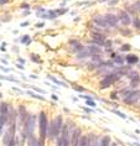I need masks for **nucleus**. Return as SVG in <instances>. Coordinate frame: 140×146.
Instances as JSON below:
<instances>
[{
  "instance_id": "29",
  "label": "nucleus",
  "mask_w": 140,
  "mask_h": 146,
  "mask_svg": "<svg viewBox=\"0 0 140 146\" xmlns=\"http://www.w3.org/2000/svg\"><path fill=\"white\" fill-rule=\"evenodd\" d=\"M31 60H32V61H35V62H37V63H40V62H41V61H40V58H39V57H36L35 54H31Z\"/></svg>"
},
{
  "instance_id": "35",
  "label": "nucleus",
  "mask_w": 140,
  "mask_h": 146,
  "mask_svg": "<svg viewBox=\"0 0 140 146\" xmlns=\"http://www.w3.org/2000/svg\"><path fill=\"white\" fill-rule=\"evenodd\" d=\"M6 3H9V0H0V5H5Z\"/></svg>"
},
{
  "instance_id": "31",
  "label": "nucleus",
  "mask_w": 140,
  "mask_h": 146,
  "mask_svg": "<svg viewBox=\"0 0 140 146\" xmlns=\"http://www.w3.org/2000/svg\"><path fill=\"white\" fill-rule=\"evenodd\" d=\"M130 50V45H123L121 47V51H129Z\"/></svg>"
},
{
  "instance_id": "14",
  "label": "nucleus",
  "mask_w": 140,
  "mask_h": 146,
  "mask_svg": "<svg viewBox=\"0 0 140 146\" xmlns=\"http://www.w3.org/2000/svg\"><path fill=\"white\" fill-rule=\"evenodd\" d=\"M125 61H127L128 64H135L139 62V57L136 56V54H128V56L125 57Z\"/></svg>"
},
{
  "instance_id": "8",
  "label": "nucleus",
  "mask_w": 140,
  "mask_h": 146,
  "mask_svg": "<svg viewBox=\"0 0 140 146\" xmlns=\"http://www.w3.org/2000/svg\"><path fill=\"white\" fill-rule=\"evenodd\" d=\"M119 21L124 26H128V25L131 24V17H130V14L128 11H121L120 15H119Z\"/></svg>"
},
{
  "instance_id": "22",
  "label": "nucleus",
  "mask_w": 140,
  "mask_h": 146,
  "mask_svg": "<svg viewBox=\"0 0 140 146\" xmlns=\"http://www.w3.org/2000/svg\"><path fill=\"white\" fill-rule=\"evenodd\" d=\"M127 11L130 13V15H135V14H138V11H136V9H135V6H134V5H133V6L129 5L128 8H127Z\"/></svg>"
},
{
  "instance_id": "24",
  "label": "nucleus",
  "mask_w": 140,
  "mask_h": 146,
  "mask_svg": "<svg viewBox=\"0 0 140 146\" xmlns=\"http://www.w3.org/2000/svg\"><path fill=\"white\" fill-rule=\"evenodd\" d=\"M113 60H114V63H124V58L123 57H120V56H115V57H113Z\"/></svg>"
},
{
  "instance_id": "34",
  "label": "nucleus",
  "mask_w": 140,
  "mask_h": 146,
  "mask_svg": "<svg viewBox=\"0 0 140 146\" xmlns=\"http://www.w3.org/2000/svg\"><path fill=\"white\" fill-rule=\"evenodd\" d=\"M76 90H78V92H84V89L82 88V87H73Z\"/></svg>"
},
{
  "instance_id": "4",
  "label": "nucleus",
  "mask_w": 140,
  "mask_h": 146,
  "mask_svg": "<svg viewBox=\"0 0 140 146\" xmlns=\"http://www.w3.org/2000/svg\"><path fill=\"white\" fill-rule=\"evenodd\" d=\"M93 21L97 24V26L101 29H109L110 27L108 21L105 19V16H103V15H93Z\"/></svg>"
},
{
  "instance_id": "23",
  "label": "nucleus",
  "mask_w": 140,
  "mask_h": 146,
  "mask_svg": "<svg viewBox=\"0 0 140 146\" xmlns=\"http://www.w3.org/2000/svg\"><path fill=\"white\" fill-rule=\"evenodd\" d=\"M21 42L25 43V45H30V43H31V40H30V37H29V35H25L24 37L21 38Z\"/></svg>"
},
{
  "instance_id": "3",
  "label": "nucleus",
  "mask_w": 140,
  "mask_h": 146,
  "mask_svg": "<svg viewBox=\"0 0 140 146\" xmlns=\"http://www.w3.org/2000/svg\"><path fill=\"white\" fill-rule=\"evenodd\" d=\"M15 124H13V125H10V127H9V130L5 133V135H4V137H3V144H4L5 146L9 144L11 140H14V135H15Z\"/></svg>"
},
{
  "instance_id": "39",
  "label": "nucleus",
  "mask_w": 140,
  "mask_h": 146,
  "mask_svg": "<svg viewBox=\"0 0 140 146\" xmlns=\"http://www.w3.org/2000/svg\"><path fill=\"white\" fill-rule=\"evenodd\" d=\"M79 97H81V98H86L87 100H88V99H92V98H91L89 96H79Z\"/></svg>"
},
{
  "instance_id": "19",
  "label": "nucleus",
  "mask_w": 140,
  "mask_h": 146,
  "mask_svg": "<svg viewBox=\"0 0 140 146\" xmlns=\"http://www.w3.org/2000/svg\"><path fill=\"white\" fill-rule=\"evenodd\" d=\"M26 94H29V96H31L32 98H36V99H39V100H43L45 98L41 97V96H39V94H36L35 92H31V90H27Z\"/></svg>"
},
{
  "instance_id": "41",
  "label": "nucleus",
  "mask_w": 140,
  "mask_h": 146,
  "mask_svg": "<svg viewBox=\"0 0 140 146\" xmlns=\"http://www.w3.org/2000/svg\"><path fill=\"white\" fill-rule=\"evenodd\" d=\"M17 66V68H19V69H24V66L23 64H16Z\"/></svg>"
},
{
  "instance_id": "37",
  "label": "nucleus",
  "mask_w": 140,
  "mask_h": 146,
  "mask_svg": "<svg viewBox=\"0 0 140 146\" xmlns=\"http://www.w3.org/2000/svg\"><path fill=\"white\" fill-rule=\"evenodd\" d=\"M34 89H35V92H39V93H43V90L42 89H40V88H35V87H34Z\"/></svg>"
},
{
  "instance_id": "10",
  "label": "nucleus",
  "mask_w": 140,
  "mask_h": 146,
  "mask_svg": "<svg viewBox=\"0 0 140 146\" xmlns=\"http://www.w3.org/2000/svg\"><path fill=\"white\" fill-rule=\"evenodd\" d=\"M129 77L131 78V83H130V87L131 88H136V87L139 86V83H140V77H139V74L136 72H130L129 73Z\"/></svg>"
},
{
  "instance_id": "40",
  "label": "nucleus",
  "mask_w": 140,
  "mask_h": 146,
  "mask_svg": "<svg viewBox=\"0 0 140 146\" xmlns=\"http://www.w3.org/2000/svg\"><path fill=\"white\" fill-rule=\"evenodd\" d=\"M51 98H52L53 100H57V99H58V97H57V96H55V94H53V96H51Z\"/></svg>"
},
{
  "instance_id": "5",
  "label": "nucleus",
  "mask_w": 140,
  "mask_h": 146,
  "mask_svg": "<svg viewBox=\"0 0 140 146\" xmlns=\"http://www.w3.org/2000/svg\"><path fill=\"white\" fill-rule=\"evenodd\" d=\"M81 136H82V130L79 127H76V130L72 134V139H71V146H78Z\"/></svg>"
},
{
  "instance_id": "28",
  "label": "nucleus",
  "mask_w": 140,
  "mask_h": 146,
  "mask_svg": "<svg viewBox=\"0 0 140 146\" xmlns=\"http://www.w3.org/2000/svg\"><path fill=\"white\" fill-rule=\"evenodd\" d=\"M66 11H67V9H58V10H56V14L57 15H62V14H65Z\"/></svg>"
},
{
  "instance_id": "11",
  "label": "nucleus",
  "mask_w": 140,
  "mask_h": 146,
  "mask_svg": "<svg viewBox=\"0 0 140 146\" xmlns=\"http://www.w3.org/2000/svg\"><path fill=\"white\" fill-rule=\"evenodd\" d=\"M92 38H93V42L94 43H97V45H104V42H105V36L104 35H102V34H94L92 35Z\"/></svg>"
},
{
  "instance_id": "32",
  "label": "nucleus",
  "mask_w": 140,
  "mask_h": 146,
  "mask_svg": "<svg viewBox=\"0 0 140 146\" xmlns=\"http://www.w3.org/2000/svg\"><path fill=\"white\" fill-rule=\"evenodd\" d=\"M15 145H16V140H15V139H14V140L10 141V142H9V144L6 145V146H15Z\"/></svg>"
},
{
  "instance_id": "18",
  "label": "nucleus",
  "mask_w": 140,
  "mask_h": 146,
  "mask_svg": "<svg viewBox=\"0 0 140 146\" xmlns=\"http://www.w3.org/2000/svg\"><path fill=\"white\" fill-rule=\"evenodd\" d=\"M131 24H133V26H134V29H136V30H140V19L138 16L134 17V19L131 20Z\"/></svg>"
},
{
  "instance_id": "6",
  "label": "nucleus",
  "mask_w": 140,
  "mask_h": 146,
  "mask_svg": "<svg viewBox=\"0 0 140 146\" xmlns=\"http://www.w3.org/2000/svg\"><path fill=\"white\" fill-rule=\"evenodd\" d=\"M105 16V19L107 21H108V24H109V26L110 27H118V25H119V16H117V15H113V14H107Z\"/></svg>"
},
{
  "instance_id": "16",
  "label": "nucleus",
  "mask_w": 140,
  "mask_h": 146,
  "mask_svg": "<svg viewBox=\"0 0 140 146\" xmlns=\"http://www.w3.org/2000/svg\"><path fill=\"white\" fill-rule=\"evenodd\" d=\"M86 50H87V52L89 56H94V54L101 53V50H99L98 47H94V46H88Z\"/></svg>"
},
{
  "instance_id": "36",
  "label": "nucleus",
  "mask_w": 140,
  "mask_h": 146,
  "mask_svg": "<svg viewBox=\"0 0 140 146\" xmlns=\"http://www.w3.org/2000/svg\"><path fill=\"white\" fill-rule=\"evenodd\" d=\"M21 8H23V9H29V8H30V5H29V4H23V5H21Z\"/></svg>"
},
{
  "instance_id": "43",
  "label": "nucleus",
  "mask_w": 140,
  "mask_h": 146,
  "mask_svg": "<svg viewBox=\"0 0 140 146\" xmlns=\"http://www.w3.org/2000/svg\"><path fill=\"white\" fill-rule=\"evenodd\" d=\"M30 78H35V79H37V76H34V74H31V76H30Z\"/></svg>"
},
{
  "instance_id": "38",
  "label": "nucleus",
  "mask_w": 140,
  "mask_h": 146,
  "mask_svg": "<svg viewBox=\"0 0 140 146\" xmlns=\"http://www.w3.org/2000/svg\"><path fill=\"white\" fill-rule=\"evenodd\" d=\"M110 98H112V99H117V94L115 93H112V94H110Z\"/></svg>"
},
{
  "instance_id": "1",
  "label": "nucleus",
  "mask_w": 140,
  "mask_h": 146,
  "mask_svg": "<svg viewBox=\"0 0 140 146\" xmlns=\"http://www.w3.org/2000/svg\"><path fill=\"white\" fill-rule=\"evenodd\" d=\"M35 123H36V116L34 114H30L27 115L26 120H25V133L27 135V139H29V142H30V145L32 144V141H34V136H32V134H34V127H35Z\"/></svg>"
},
{
  "instance_id": "44",
  "label": "nucleus",
  "mask_w": 140,
  "mask_h": 146,
  "mask_svg": "<svg viewBox=\"0 0 140 146\" xmlns=\"http://www.w3.org/2000/svg\"><path fill=\"white\" fill-rule=\"evenodd\" d=\"M112 146H117V144H113V145H112Z\"/></svg>"
},
{
  "instance_id": "7",
  "label": "nucleus",
  "mask_w": 140,
  "mask_h": 146,
  "mask_svg": "<svg viewBox=\"0 0 140 146\" xmlns=\"http://www.w3.org/2000/svg\"><path fill=\"white\" fill-rule=\"evenodd\" d=\"M140 98V93L139 92H134V90H131V93L129 94L128 97H125L124 98V102L125 103H128V104H134L135 102H138V99Z\"/></svg>"
},
{
  "instance_id": "26",
  "label": "nucleus",
  "mask_w": 140,
  "mask_h": 146,
  "mask_svg": "<svg viewBox=\"0 0 140 146\" xmlns=\"http://www.w3.org/2000/svg\"><path fill=\"white\" fill-rule=\"evenodd\" d=\"M113 113H114V114H117V115H119L121 119H127V115L123 114V113H120V111H118V110H113Z\"/></svg>"
},
{
  "instance_id": "2",
  "label": "nucleus",
  "mask_w": 140,
  "mask_h": 146,
  "mask_svg": "<svg viewBox=\"0 0 140 146\" xmlns=\"http://www.w3.org/2000/svg\"><path fill=\"white\" fill-rule=\"evenodd\" d=\"M39 126H40V140H45L47 135V127H49V123H47V118L45 113H40L39 115Z\"/></svg>"
},
{
  "instance_id": "27",
  "label": "nucleus",
  "mask_w": 140,
  "mask_h": 146,
  "mask_svg": "<svg viewBox=\"0 0 140 146\" xmlns=\"http://www.w3.org/2000/svg\"><path fill=\"white\" fill-rule=\"evenodd\" d=\"M135 9L136 11H138V14H140V0H138V1H135Z\"/></svg>"
},
{
  "instance_id": "15",
  "label": "nucleus",
  "mask_w": 140,
  "mask_h": 146,
  "mask_svg": "<svg viewBox=\"0 0 140 146\" xmlns=\"http://www.w3.org/2000/svg\"><path fill=\"white\" fill-rule=\"evenodd\" d=\"M109 145H112V139H110V136H108V135L102 137L98 144V146H109Z\"/></svg>"
},
{
  "instance_id": "30",
  "label": "nucleus",
  "mask_w": 140,
  "mask_h": 146,
  "mask_svg": "<svg viewBox=\"0 0 140 146\" xmlns=\"http://www.w3.org/2000/svg\"><path fill=\"white\" fill-rule=\"evenodd\" d=\"M86 104L89 105V107H95V103H94V102H92V99H88Z\"/></svg>"
},
{
  "instance_id": "17",
  "label": "nucleus",
  "mask_w": 140,
  "mask_h": 146,
  "mask_svg": "<svg viewBox=\"0 0 140 146\" xmlns=\"http://www.w3.org/2000/svg\"><path fill=\"white\" fill-rule=\"evenodd\" d=\"M8 123V115H3L0 114V135H1L3 133V127H4V125Z\"/></svg>"
},
{
  "instance_id": "33",
  "label": "nucleus",
  "mask_w": 140,
  "mask_h": 146,
  "mask_svg": "<svg viewBox=\"0 0 140 146\" xmlns=\"http://www.w3.org/2000/svg\"><path fill=\"white\" fill-rule=\"evenodd\" d=\"M35 26L37 27V29H41V27H43V26H45V24H43V23H40V24H36Z\"/></svg>"
},
{
  "instance_id": "25",
  "label": "nucleus",
  "mask_w": 140,
  "mask_h": 146,
  "mask_svg": "<svg viewBox=\"0 0 140 146\" xmlns=\"http://www.w3.org/2000/svg\"><path fill=\"white\" fill-rule=\"evenodd\" d=\"M30 146H43V141L42 140H36L34 139V141H32V144Z\"/></svg>"
},
{
  "instance_id": "13",
  "label": "nucleus",
  "mask_w": 140,
  "mask_h": 146,
  "mask_svg": "<svg viewBox=\"0 0 140 146\" xmlns=\"http://www.w3.org/2000/svg\"><path fill=\"white\" fill-rule=\"evenodd\" d=\"M26 109H25L23 105H20L19 108V120H20V124H25V120H26Z\"/></svg>"
},
{
  "instance_id": "45",
  "label": "nucleus",
  "mask_w": 140,
  "mask_h": 146,
  "mask_svg": "<svg viewBox=\"0 0 140 146\" xmlns=\"http://www.w3.org/2000/svg\"><path fill=\"white\" fill-rule=\"evenodd\" d=\"M0 87H1V83H0Z\"/></svg>"
},
{
  "instance_id": "9",
  "label": "nucleus",
  "mask_w": 140,
  "mask_h": 146,
  "mask_svg": "<svg viewBox=\"0 0 140 146\" xmlns=\"http://www.w3.org/2000/svg\"><path fill=\"white\" fill-rule=\"evenodd\" d=\"M47 135H49L50 139H55V137H57L58 135H60L57 133V130H56V126H55V121H53V120L51 123H49V127H47Z\"/></svg>"
},
{
  "instance_id": "20",
  "label": "nucleus",
  "mask_w": 140,
  "mask_h": 146,
  "mask_svg": "<svg viewBox=\"0 0 140 146\" xmlns=\"http://www.w3.org/2000/svg\"><path fill=\"white\" fill-rule=\"evenodd\" d=\"M87 144H88V136H81L78 146H87Z\"/></svg>"
},
{
  "instance_id": "42",
  "label": "nucleus",
  "mask_w": 140,
  "mask_h": 146,
  "mask_svg": "<svg viewBox=\"0 0 140 146\" xmlns=\"http://www.w3.org/2000/svg\"><path fill=\"white\" fill-rule=\"evenodd\" d=\"M27 25H29V23L26 21V23H23V24H21V26H23V27H25V26H27Z\"/></svg>"
},
{
  "instance_id": "12",
  "label": "nucleus",
  "mask_w": 140,
  "mask_h": 146,
  "mask_svg": "<svg viewBox=\"0 0 140 146\" xmlns=\"http://www.w3.org/2000/svg\"><path fill=\"white\" fill-rule=\"evenodd\" d=\"M53 121H55V126H56L57 133L60 134V133H61V130H62V127H63V119H62V116H61V115H58L57 118L53 120Z\"/></svg>"
},
{
  "instance_id": "46",
  "label": "nucleus",
  "mask_w": 140,
  "mask_h": 146,
  "mask_svg": "<svg viewBox=\"0 0 140 146\" xmlns=\"http://www.w3.org/2000/svg\"><path fill=\"white\" fill-rule=\"evenodd\" d=\"M139 67H140V64H139Z\"/></svg>"
},
{
  "instance_id": "21",
  "label": "nucleus",
  "mask_w": 140,
  "mask_h": 146,
  "mask_svg": "<svg viewBox=\"0 0 140 146\" xmlns=\"http://www.w3.org/2000/svg\"><path fill=\"white\" fill-rule=\"evenodd\" d=\"M49 78H50V79H51V81H52L53 83H56L57 86H65V87H67V86H66V83L61 82V81H58V79H56V78H53L52 76H49Z\"/></svg>"
}]
</instances>
